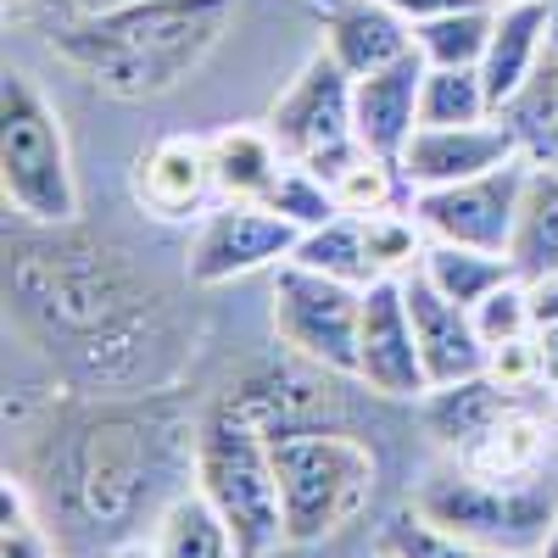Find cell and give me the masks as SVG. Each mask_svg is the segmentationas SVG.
I'll list each match as a JSON object with an SVG mask.
<instances>
[{
    "label": "cell",
    "mask_w": 558,
    "mask_h": 558,
    "mask_svg": "<svg viewBox=\"0 0 558 558\" xmlns=\"http://www.w3.org/2000/svg\"><path fill=\"white\" fill-rule=\"evenodd\" d=\"M7 291L23 330L51 352L62 380L89 397L162 386L179 368L157 286L112 241L84 229H39L12 246Z\"/></svg>",
    "instance_id": "cell-1"
},
{
    "label": "cell",
    "mask_w": 558,
    "mask_h": 558,
    "mask_svg": "<svg viewBox=\"0 0 558 558\" xmlns=\"http://www.w3.org/2000/svg\"><path fill=\"white\" fill-rule=\"evenodd\" d=\"M235 23V0H129V7L51 28L45 45L62 68L112 101H157L202 73Z\"/></svg>",
    "instance_id": "cell-2"
},
{
    "label": "cell",
    "mask_w": 558,
    "mask_h": 558,
    "mask_svg": "<svg viewBox=\"0 0 558 558\" xmlns=\"http://www.w3.org/2000/svg\"><path fill=\"white\" fill-rule=\"evenodd\" d=\"M191 486L235 531L241 558H268L286 547V514H279V475L268 430L235 402L218 397L191 430Z\"/></svg>",
    "instance_id": "cell-3"
},
{
    "label": "cell",
    "mask_w": 558,
    "mask_h": 558,
    "mask_svg": "<svg viewBox=\"0 0 558 558\" xmlns=\"http://www.w3.org/2000/svg\"><path fill=\"white\" fill-rule=\"evenodd\" d=\"M274 475H279V514H286V547H313L347 531L368 497H375L380 463L368 441L336 425H291L268 430Z\"/></svg>",
    "instance_id": "cell-4"
},
{
    "label": "cell",
    "mask_w": 558,
    "mask_h": 558,
    "mask_svg": "<svg viewBox=\"0 0 558 558\" xmlns=\"http://www.w3.org/2000/svg\"><path fill=\"white\" fill-rule=\"evenodd\" d=\"M0 196L34 229L78 223V179L62 118L23 68H7L0 78Z\"/></svg>",
    "instance_id": "cell-5"
},
{
    "label": "cell",
    "mask_w": 558,
    "mask_h": 558,
    "mask_svg": "<svg viewBox=\"0 0 558 558\" xmlns=\"http://www.w3.org/2000/svg\"><path fill=\"white\" fill-rule=\"evenodd\" d=\"M413 508L436 531L470 542V547L536 558L558 525V475L536 470L520 481H492V475H470L452 463V470L430 475L413 492Z\"/></svg>",
    "instance_id": "cell-6"
},
{
    "label": "cell",
    "mask_w": 558,
    "mask_h": 558,
    "mask_svg": "<svg viewBox=\"0 0 558 558\" xmlns=\"http://www.w3.org/2000/svg\"><path fill=\"white\" fill-rule=\"evenodd\" d=\"M151 470H157L151 430L129 408H96L68 430L62 481L84 525H96V531L123 525L140 508V497H146Z\"/></svg>",
    "instance_id": "cell-7"
},
{
    "label": "cell",
    "mask_w": 558,
    "mask_h": 558,
    "mask_svg": "<svg viewBox=\"0 0 558 558\" xmlns=\"http://www.w3.org/2000/svg\"><path fill=\"white\" fill-rule=\"evenodd\" d=\"M268 134L286 151V162L313 168L318 179H336L363 146H357V123H352V73L324 51L302 62V73L279 89V101L268 107Z\"/></svg>",
    "instance_id": "cell-8"
},
{
    "label": "cell",
    "mask_w": 558,
    "mask_h": 558,
    "mask_svg": "<svg viewBox=\"0 0 558 558\" xmlns=\"http://www.w3.org/2000/svg\"><path fill=\"white\" fill-rule=\"evenodd\" d=\"M274 341L291 357L324 375L357 380V330H363V286L313 274L302 263H286L274 279Z\"/></svg>",
    "instance_id": "cell-9"
},
{
    "label": "cell",
    "mask_w": 558,
    "mask_h": 558,
    "mask_svg": "<svg viewBox=\"0 0 558 558\" xmlns=\"http://www.w3.org/2000/svg\"><path fill=\"white\" fill-rule=\"evenodd\" d=\"M302 229L279 218L268 202H213L184 252L191 286H235L246 274L286 268L296 257Z\"/></svg>",
    "instance_id": "cell-10"
},
{
    "label": "cell",
    "mask_w": 558,
    "mask_h": 558,
    "mask_svg": "<svg viewBox=\"0 0 558 558\" xmlns=\"http://www.w3.org/2000/svg\"><path fill=\"white\" fill-rule=\"evenodd\" d=\"M520 184H525V157L502 162L481 179L441 184V191H413L408 213L418 218L425 241L447 246H481L508 257V235H514V213H520Z\"/></svg>",
    "instance_id": "cell-11"
},
{
    "label": "cell",
    "mask_w": 558,
    "mask_h": 558,
    "mask_svg": "<svg viewBox=\"0 0 558 558\" xmlns=\"http://www.w3.org/2000/svg\"><path fill=\"white\" fill-rule=\"evenodd\" d=\"M357 380L386 402H418L430 391L425 357H418L413 313L402 279L363 286V330H357Z\"/></svg>",
    "instance_id": "cell-12"
},
{
    "label": "cell",
    "mask_w": 558,
    "mask_h": 558,
    "mask_svg": "<svg viewBox=\"0 0 558 558\" xmlns=\"http://www.w3.org/2000/svg\"><path fill=\"white\" fill-rule=\"evenodd\" d=\"M514 157H525L520 134L508 129V118H486V123H458V129H418L397 168L413 196V191H441V184L481 179Z\"/></svg>",
    "instance_id": "cell-13"
},
{
    "label": "cell",
    "mask_w": 558,
    "mask_h": 558,
    "mask_svg": "<svg viewBox=\"0 0 558 558\" xmlns=\"http://www.w3.org/2000/svg\"><path fill=\"white\" fill-rule=\"evenodd\" d=\"M129 191L162 223L202 218L218 202L207 134H162V140H151V146L134 157V168H129Z\"/></svg>",
    "instance_id": "cell-14"
},
{
    "label": "cell",
    "mask_w": 558,
    "mask_h": 558,
    "mask_svg": "<svg viewBox=\"0 0 558 558\" xmlns=\"http://www.w3.org/2000/svg\"><path fill=\"white\" fill-rule=\"evenodd\" d=\"M402 291H408L413 336H418V357H425L430 386H458V380L486 375V341L475 330V313L452 296H441L418 268L402 279Z\"/></svg>",
    "instance_id": "cell-15"
},
{
    "label": "cell",
    "mask_w": 558,
    "mask_h": 558,
    "mask_svg": "<svg viewBox=\"0 0 558 558\" xmlns=\"http://www.w3.org/2000/svg\"><path fill=\"white\" fill-rule=\"evenodd\" d=\"M425 57L408 51L375 73L352 78V123H357V146L375 151L386 162H402L408 140L418 134V89H425Z\"/></svg>",
    "instance_id": "cell-16"
},
{
    "label": "cell",
    "mask_w": 558,
    "mask_h": 558,
    "mask_svg": "<svg viewBox=\"0 0 558 558\" xmlns=\"http://www.w3.org/2000/svg\"><path fill=\"white\" fill-rule=\"evenodd\" d=\"M324 51L363 78L413 51V23L386 0H324Z\"/></svg>",
    "instance_id": "cell-17"
},
{
    "label": "cell",
    "mask_w": 558,
    "mask_h": 558,
    "mask_svg": "<svg viewBox=\"0 0 558 558\" xmlns=\"http://www.w3.org/2000/svg\"><path fill=\"white\" fill-rule=\"evenodd\" d=\"M553 0H525V7H497L492 23V45L481 57V78H486V96L492 112H502L508 101L531 84V73L542 68L547 51V34H553Z\"/></svg>",
    "instance_id": "cell-18"
},
{
    "label": "cell",
    "mask_w": 558,
    "mask_h": 558,
    "mask_svg": "<svg viewBox=\"0 0 558 558\" xmlns=\"http://www.w3.org/2000/svg\"><path fill=\"white\" fill-rule=\"evenodd\" d=\"M525 397L502 391L492 375H475V380H458V386H430L418 397V418H425V436L447 452V458H463L502 413H514Z\"/></svg>",
    "instance_id": "cell-19"
},
{
    "label": "cell",
    "mask_w": 558,
    "mask_h": 558,
    "mask_svg": "<svg viewBox=\"0 0 558 558\" xmlns=\"http://www.w3.org/2000/svg\"><path fill=\"white\" fill-rule=\"evenodd\" d=\"M218 202H268V191L286 173V151L274 146L268 123H229L207 134Z\"/></svg>",
    "instance_id": "cell-20"
},
{
    "label": "cell",
    "mask_w": 558,
    "mask_h": 558,
    "mask_svg": "<svg viewBox=\"0 0 558 558\" xmlns=\"http://www.w3.org/2000/svg\"><path fill=\"white\" fill-rule=\"evenodd\" d=\"M508 263L520 279L558 274V168L525 157V184H520V213L514 235H508Z\"/></svg>",
    "instance_id": "cell-21"
},
{
    "label": "cell",
    "mask_w": 558,
    "mask_h": 558,
    "mask_svg": "<svg viewBox=\"0 0 558 558\" xmlns=\"http://www.w3.org/2000/svg\"><path fill=\"white\" fill-rule=\"evenodd\" d=\"M458 470H470V475H492V481H520V475H536L542 463H547V418L531 413L525 402L514 413H502L497 425L463 452L452 458Z\"/></svg>",
    "instance_id": "cell-22"
},
{
    "label": "cell",
    "mask_w": 558,
    "mask_h": 558,
    "mask_svg": "<svg viewBox=\"0 0 558 558\" xmlns=\"http://www.w3.org/2000/svg\"><path fill=\"white\" fill-rule=\"evenodd\" d=\"M151 542H157L162 558H241L235 531L223 525V514H218V508H213L196 486L173 492V497L157 508Z\"/></svg>",
    "instance_id": "cell-23"
},
{
    "label": "cell",
    "mask_w": 558,
    "mask_h": 558,
    "mask_svg": "<svg viewBox=\"0 0 558 558\" xmlns=\"http://www.w3.org/2000/svg\"><path fill=\"white\" fill-rule=\"evenodd\" d=\"M497 118H508V129L520 134V151L531 162H553L558 168V12H553V34H547L542 68L531 73V84Z\"/></svg>",
    "instance_id": "cell-24"
},
{
    "label": "cell",
    "mask_w": 558,
    "mask_h": 558,
    "mask_svg": "<svg viewBox=\"0 0 558 558\" xmlns=\"http://www.w3.org/2000/svg\"><path fill=\"white\" fill-rule=\"evenodd\" d=\"M418 274L430 286L463 307L486 302L502 279H514V263L502 252H481V246H447V241H425V257H418Z\"/></svg>",
    "instance_id": "cell-25"
},
{
    "label": "cell",
    "mask_w": 558,
    "mask_h": 558,
    "mask_svg": "<svg viewBox=\"0 0 558 558\" xmlns=\"http://www.w3.org/2000/svg\"><path fill=\"white\" fill-rule=\"evenodd\" d=\"M492 23H497L492 0H481V7L441 12V17H430V23L413 28V51L425 57L430 68H481L486 45H492Z\"/></svg>",
    "instance_id": "cell-26"
},
{
    "label": "cell",
    "mask_w": 558,
    "mask_h": 558,
    "mask_svg": "<svg viewBox=\"0 0 558 558\" xmlns=\"http://www.w3.org/2000/svg\"><path fill=\"white\" fill-rule=\"evenodd\" d=\"M291 263H302L313 274H330V279H347V286H375V257H368V241H363V218H352V213L307 229L296 241Z\"/></svg>",
    "instance_id": "cell-27"
},
{
    "label": "cell",
    "mask_w": 558,
    "mask_h": 558,
    "mask_svg": "<svg viewBox=\"0 0 558 558\" xmlns=\"http://www.w3.org/2000/svg\"><path fill=\"white\" fill-rule=\"evenodd\" d=\"M492 96L481 68H425V89H418V129H458V123H486Z\"/></svg>",
    "instance_id": "cell-28"
},
{
    "label": "cell",
    "mask_w": 558,
    "mask_h": 558,
    "mask_svg": "<svg viewBox=\"0 0 558 558\" xmlns=\"http://www.w3.org/2000/svg\"><path fill=\"white\" fill-rule=\"evenodd\" d=\"M0 558H62L28 481L12 475V470L0 481Z\"/></svg>",
    "instance_id": "cell-29"
},
{
    "label": "cell",
    "mask_w": 558,
    "mask_h": 558,
    "mask_svg": "<svg viewBox=\"0 0 558 558\" xmlns=\"http://www.w3.org/2000/svg\"><path fill=\"white\" fill-rule=\"evenodd\" d=\"M330 191H336L341 213L368 218V213H386V207L408 191V184H402V168H397V162H386V157H375V151H357V157L330 179Z\"/></svg>",
    "instance_id": "cell-30"
},
{
    "label": "cell",
    "mask_w": 558,
    "mask_h": 558,
    "mask_svg": "<svg viewBox=\"0 0 558 558\" xmlns=\"http://www.w3.org/2000/svg\"><path fill=\"white\" fill-rule=\"evenodd\" d=\"M363 241H368V257H375V279H408L425 257V229L418 218L386 207V213H368L363 218Z\"/></svg>",
    "instance_id": "cell-31"
},
{
    "label": "cell",
    "mask_w": 558,
    "mask_h": 558,
    "mask_svg": "<svg viewBox=\"0 0 558 558\" xmlns=\"http://www.w3.org/2000/svg\"><path fill=\"white\" fill-rule=\"evenodd\" d=\"M268 207H274L279 218H291L302 235H307V229H318V223H330V218H341V202H336V191H330V179H318V173L302 168V162H286L279 184L268 191Z\"/></svg>",
    "instance_id": "cell-32"
},
{
    "label": "cell",
    "mask_w": 558,
    "mask_h": 558,
    "mask_svg": "<svg viewBox=\"0 0 558 558\" xmlns=\"http://www.w3.org/2000/svg\"><path fill=\"white\" fill-rule=\"evenodd\" d=\"M380 547H386V558H508V553H486V547H470V542H458V536L436 531L413 502L386 525Z\"/></svg>",
    "instance_id": "cell-33"
},
{
    "label": "cell",
    "mask_w": 558,
    "mask_h": 558,
    "mask_svg": "<svg viewBox=\"0 0 558 558\" xmlns=\"http://www.w3.org/2000/svg\"><path fill=\"white\" fill-rule=\"evenodd\" d=\"M470 313H475V330H481L486 352H492V347H508V341L536 336V318H531V286H525L520 274H514V279H502V286H497L486 302H475Z\"/></svg>",
    "instance_id": "cell-34"
},
{
    "label": "cell",
    "mask_w": 558,
    "mask_h": 558,
    "mask_svg": "<svg viewBox=\"0 0 558 558\" xmlns=\"http://www.w3.org/2000/svg\"><path fill=\"white\" fill-rule=\"evenodd\" d=\"M7 7L23 17V23H34V28H68V23H89V17H107V12H118V7H129V0H7Z\"/></svg>",
    "instance_id": "cell-35"
},
{
    "label": "cell",
    "mask_w": 558,
    "mask_h": 558,
    "mask_svg": "<svg viewBox=\"0 0 558 558\" xmlns=\"http://www.w3.org/2000/svg\"><path fill=\"white\" fill-rule=\"evenodd\" d=\"M486 375L502 386V391H514L525 397L531 386H542V363H536V341H508V347H492L486 352Z\"/></svg>",
    "instance_id": "cell-36"
},
{
    "label": "cell",
    "mask_w": 558,
    "mask_h": 558,
    "mask_svg": "<svg viewBox=\"0 0 558 558\" xmlns=\"http://www.w3.org/2000/svg\"><path fill=\"white\" fill-rule=\"evenodd\" d=\"M391 12H402L413 28L418 23H430V17H441V12H458V7H481V0H386Z\"/></svg>",
    "instance_id": "cell-37"
},
{
    "label": "cell",
    "mask_w": 558,
    "mask_h": 558,
    "mask_svg": "<svg viewBox=\"0 0 558 558\" xmlns=\"http://www.w3.org/2000/svg\"><path fill=\"white\" fill-rule=\"evenodd\" d=\"M525 286H531V318H536V330H542V324H558V274L525 279Z\"/></svg>",
    "instance_id": "cell-38"
},
{
    "label": "cell",
    "mask_w": 558,
    "mask_h": 558,
    "mask_svg": "<svg viewBox=\"0 0 558 558\" xmlns=\"http://www.w3.org/2000/svg\"><path fill=\"white\" fill-rule=\"evenodd\" d=\"M531 341H536V363H542V386L558 391V324H542Z\"/></svg>",
    "instance_id": "cell-39"
},
{
    "label": "cell",
    "mask_w": 558,
    "mask_h": 558,
    "mask_svg": "<svg viewBox=\"0 0 558 558\" xmlns=\"http://www.w3.org/2000/svg\"><path fill=\"white\" fill-rule=\"evenodd\" d=\"M107 558H162V553H157V542H118Z\"/></svg>",
    "instance_id": "cell-40"
},
{
    "label": "cell",
    "mask_w": 558,
    "mask_h": 558,
    "mask_svg": "<svg viewBox=\"0 0 558 558\" xmlns=\"http://www.w3.org/2000/svg\"><path fill=\"white\" fill-rule=\"evenodd\" d=\"M536 558H558V525H553V536H547V547H542Z\"/></svg>",
    "instance_id": "cell-41"
},
{
    "label": "cell",
    "mask_w": 558,
    "mask_h": 558,
    "mask_svg": "<svg viewBox=\"0 0 558 558\" xmlns=\"http://www.w3.org/2000/svg\"><path fill=\"white\" fill-rule=\"evenodd\" d=\"M492 7H525V0H492ZM553 7H558V0H553Z\"/></svg>",
    "instance_id": "cell-42"
}]
</instances>
